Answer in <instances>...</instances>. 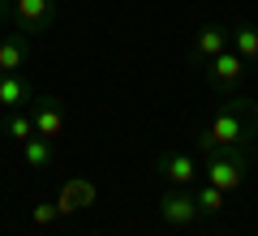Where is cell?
Wrapping results in <instances>:
<instances>
[{"mask_svg": "<svg viewBox=\"0 0 258 236\" xmlns=\"http://www.w3.org/2000/svg\"><path fill=\"white\" fill-rule=\"evenodd\" d=\"M5 133H9L13 142L35 137V120H30V112H5Z\"/></svg>", "mask_w": 258, "mask_h": 236, "instance_id": "obj_15", "label": "cell"}, {"mask_svg": "<svg viewBox=\"0 0 258 236\" xmlns=\"http://www.w3.org/2000/svg\"><path fill=\"white\" fill-rule=\"evenodd\" d=\"M155 172L164 176L168 185H176V189H189V185L203 181V168H198V159H194L189 150H164L155 159Z\"/></svg>", "mask_w": 258, "mask_h": 236, "instance_id": "obj_3", "label": "cell"}, {"mask_svg": "<svg viewBox=\"0 0 258 236\" xmlns=\"http://www.w3.org/2000/svg\"><path fill=\"white\" fill-rule=\"evenodd\" d=\"M9 13H13V0H0V22L9 18Z\"/></svg>", "mask_w": 258, "mask_h": 236, "instance_id": "obj_17", "label": "cell"}, {"mask_svg": "<svg viewBox=\"0 0 258 236\" xmlns=\"http://www.w3.org/2000/svg\"><path fill=\"white\" fill-rule=\"evenodd\" d=\"M52 219H60V206H56V202H39L35 210H30V223H52Z\"/></svg>", "mask_w": 258, "mask_h": 236, "instance_id": "obj_16", "label": "cell"}, {"mask_svg": "<svg viewBox=\"0 0 258 236\" xmlns=\"http://www.w3.org/2000/svg\"><path fill=\"white\" fill-rule=\"evenodd\" d=\"M228 35H232V30H228V26H220V22L203 26L198 35H194V43H189V60H194V64H211L215 56L228 47Z\"/></svg>", "mask_w": 258, "mask_h": 236, "instance_id": "obj_8", "label": "cell"}, {"mask_svg": "<svg viewBox=\"0 0 258 236\" xmlns=\"http://www.w3.org/2000/svg\"><path fill=\"white\" fill-rule=\"evenodd\" d=\"M91 202H95V185H91V181H64L56 206H60V215H74V210L91 206Z\"/></svg>", "mask_w": 258, "mask_h": 236, "instance_id": "obj_11", "label": "cell"}, {"mask_svg": "<svg viewBox=\"0 0 258 236\" xmlns=\"http://www.w3.org/2000/svg\"><path fill=\"white\" fill-rule=\"evenodd\" d=\"M194 198H198V210H203L207 219H215V215L224 210V198H228V193H224V189H215V185H207V181H203Z\"/></svg>", "mask_w": 258, "mask_h": 236, "instance_id": "obj_14", "label": "cell"}, {"mask_svg": "<svg viewBox=\"0 0 258 236\" xmlns=\"http://www.w3.org/2000/svg\"><path fill=\"white\" fill-rule=\"evenodd\" d=\"M207 82H211L220 95H232L241 82H245V60H241L232 47H224V52L207 64Z\"/></svg>", "mask_w": 258, "mask_h": 236, "instance_id": "obj_5", "label": "cell"}, {"mask_svg": "<svg viewBox=\"0 0 258 236\" xmlns=\"http://www.w3.org/2000/svg\"><path fill=\"white\" fill-rule=\"evenodd\" d=\"M13 30H22V35H39V30L52 26L56 18V0H13Z\"/></svg>", "mask_w": 258, "mask_h": 236, "instance_id": "obj_4", "label": "cell"}, {"mask_svg": "<svg viewBox=\"0 0 258 236\" xmlns=\"http://www.w3.org/2000/svg\"><path fill=\"white\" fill-rule=\"evenodd\" d=\"M22 154H26V168H35V172H47V168L56 164V150H52V142L47 137H26L22 142Z\"/></svg>", "mask_w": 258, "mask_h": 236, "instance_id": "obj_13", "label": "cell"}, {"mask_svg": "<svg viewBox=\"0 0 258 236\" xmlns=\"http://www.w3.org/2000/svg\"><path fill=\"white\" fill-rule=\"evenodd\" d=\"M245 168H249L245 150H220V154H207L203 181L215 185V189H224V193H232V189H241V181H245Z\"/></svg>", "mask_w": 258, "mask_h": 236, "instance_id": "obj_2", "label": "cell"}, {"mask_svg": "<svg viewBox=\"0 0 258 236\" xmlns=\"http://www.w3.org/2000/svg\"><path fill=\"white\" fill-rule=\"evenodd\" d=\"M228 47H232V52H237L245 64H254V60H258V26H249V22L232 26V35H228Z\"/></svg>", "mask_w": 258, "mask_h": 236, "instance_id": "obj_12", "label": "cell"}, {"mask_svg": "<svg viewBox=\"0 0 258 236\" xmlns=\"http://www.w3.org/2000/svg\"><path fill=\"white\" fill-rule=\"evenodd\" d=\"M0 77H5V73H0Z\"/></svg>", "mask_w": 258, "mask_h": 236, "instance_id": "obj_18", "label": "cell"}, {"mask_svg": "<svg viewBox=\"0 0 258 236\" xmlns=\"http://www.w3.org/2000/svg\"><path fill=\"white\" fill-rule=\"evenodd\" d=\"M26 60H30V35L13 30V35L0 39V73H18V69H26Z\"/></svg>", "mask_w": 258, "mask_h": 236, "instance_id": "obj_9", "label": "cell"}, {"mask_svg": "<svg viewBox=\"0 0 258 236\" xmlns=\"http://www.w3.org/2000/svg\"><path fill=\"white\" fill-rule=\"evenodd\" d=\"M26 103H35L30 82L18 77V73H5V77H0V108L5 112H26Z\"/></svg>", "mask_w": 258, "mask_h": 236, "instance_id": "obj_10", "label": "cell"}, {"mask_svg": "<svg viewBox=\"0 0 258 236\" xmlns=\"http://www.w3.org/2000/svg\"><path fill=\"white\" fill-rule=\"evenodd\" d=\"M30 120H35V133L47 137V142H56L64 129V108L60 99H52V95H39L35 103H30Z\"/></svg>", "mask_w": 258, "mask_h": 236, "instance_id": "obj_7", "label": "cell"}, {"mask_svg": "<svg viewBox=\"0 0 258 236\" xmlns=\"http://www.w3.org/2000/svg\"><path fill=\"white\" fill-rule=\"evenodd\" d=\"M258 137V103L249 95H224L220 112L211 116V125L198 133V154H220V150H249V142Z\"/></svg>", "mask_w": 258, "mask_h": 236, "instance_id": "obj_1", "label": "cell"}, {"mask_svg": "<svg viewBox=\"0 0 258 236\" xmlns=\"http://www.w3.org/2000/svg\"><path fill=\"white\" fill-rule=\"evenodd\" d=\"M198 198H194L189 189H172V193H164L159 198V219L164 223H172V227H189V223H198Z\"/></svg>", "mask_w": 258, "mask_h": 236, "instance_id": "obj_6", "label": "cell"}]
</instances>
